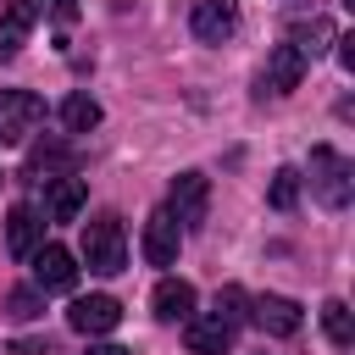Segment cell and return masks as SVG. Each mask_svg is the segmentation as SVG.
I'll return each mask as SVG.
<instances>
[{
	"label": "cell",
	"instance_id": "obj_1",
	"mask_svg": "<svg viewBox=\"0 0 355 355\" xmlns=\"http://www.w3.org/2000/svg\"><path fill=\"white\" fill-rule=\"evenodd\" d=\"M311 189H316V200H322L327 211H344L349 194H355V166H349L333 144H316V150H311Z\"/></svg>",
	"mask_w": 355,
	"mask_h": 355
},
{
	"label": "cell",
	"instance_id": "obj_2",
	"mask_svg": "<svg viewBox=\"0 0 355 355\" xmlns=\"http://www.w3.org/2000/svg\"><path fill=\"white\" fill-rule=\"evenodd\" d=\"M83 261H89V272H100V277H116V272L128 266V239H122V222H116V216L83 222Z\"/></svg>",
	"mask_w": 355,
	"mask_h": 355
},
{
	"label": "cell",
	"instance_id": "obj_21",
	"mask_svg": "<svg viewBox=\"0 0 355 355\" xmlns=\"http://www.w3.org/2000/svg\"><path fill=\"white\" fill-rule=\"evenodd\" d=\"M67 161H72V155H67L61 144H50V150H33V155H28V172H55V166H67Z\"/></svg>",
	"mask_w": 355,
	"mask_h": 355
},
{
	"label": "cell",
	"instance_id": "obj_20",
	"mask_svg": "<svg viewBox=\"0 0 355 355\" xmlns=\"http://www.w3.org/2000/svg\"><path fill=\"white\" fill-rule=\"evenodd\" d=\"M244 305H250V294H244V288H222V294H216V316H222L227 327H239V322H244Z\"/></svg>",
	"mask_w": 355,
	"mask_h": 355
},
{
	"label": "cell",
	"instance_id": "obj_18",
	"mask_svg": "<svg viewBox=\"0 0 355 355\" xmlns=\"http://www.w3.org/2000/svg\"><path fill=\"white\" fill-rule=\"evenodd\" d=\"M266 200H272L277 211H294V200H300V172H294V166H277V172H272V189H266Z\"/></svg>",
	"mask_w": 355,
	"mask_h": 355
},
{
	"label": "cell",
	"instance_id": "obj_16",
	"mask_svg": "<svg viewBox=\"0 0 355 355\" xmlns=\"http://www.w3.org/2000/svg\"><path fill=\"white\" fill-rule=\"evenodd\" d=\"M322 327H327V338H333L338 349H349V344H355V316H349V305H344V300H327V305H322Z\"/></svg>",
	"mask_w": 355,
	"mask_h": 355
},
{
	"label": "cell",
	"instance_id": "obj_23",
	"mask_svg": "<svg viewBox=\"0 0 355 355\" xmlns=\"http://www.w3.org/2000/svg\"><path fill=\"white\" fill-rule=\"evenodd\" d=\"M17 50H22V28H11V22H6V28H0V61H11Z\"/></svg>",
	"mask_w": 355,
	"mask_h": 355
},
{
	"label": "cell",
	"instance_id": "obj_14",
	"mask_svg": "<svg viewBox=\"0 0 355 355\" xmlns=\"http://www.w3.org/2000/svg\"><path fill=\"white\" fill-rule=\"evenodd\" d=\"M189 355H227L233 349V327L222 316H189Z\"/></svg>",
	"mask_w": 355,
	"mask_h": 355
},
{
	"label": "cell",
	"instance_id": "obj_24",
	"mask_svg": "<svg viewBox=\"0 0 355 355\" xmlns=\"http://www.w3.org/2000/svg\"><path fill=\"white\" fill-rule=\"evenodd\" d=\"M11 355H55V344H50V338H17Z\"/></svg>",
	"mask_w": 355,
	"mask_h": 355
},
{
	"label": "cell",
	"instance_id": "obj_8",
	"mask_svg": "<svg viewBox=\"0 0 355 355\" xmlns=\"http://www.w3.org/2000/svg\"><path fill=\"white\" fill-rule=\"evenodd\" d=\"M300 78H305V55L294 44H277L261 67V94H288V89H300Z\"/></svg>",
	"mask_w": 355,
	"mask_h": 355
},
{
	"label": "cell",
	"instance_id": "obj_3",
	"mask_svg": "<svg viewBox=\"0 0 355 355\" xmlns=\"http://www.w3.org/2000/svg\"><path fill=\"white\" fill-rule=\"evenodd\" d=\"M44 122V100L33 89H0V144H22Z\"/></svg>",
	"mask_w": 355,
	"mask_h": 355
},
{
	"label": "cell",
	"instance_id": "obj_5",
	"mask_svg": "<svg viewBox=\"0 0 355 355\" xmlns=\"http://www.w3.org/2000/svg\"><path fill=\"white\" fill-rule=\"evenodd\" d=\"M28 261H33V283L50 288V294H67V288L78 283V261H72L67 244H39Z\"/></svg>",
	"mask_w": 355,
	"mask_h": 355
},
{
	"label": "cell",
	"instance_id": "obj_13",
	"mask_svg": "<svg viewBox=\"0 0 355 355\" xmlns=\"http://www.w3.org/2000/svg\"><path fill=\"white\" fill-rule=\"evenodd\" d=\"M150 305H155L161 322H189V316H194V283H183V277H161L155 294H150Z\"/></svg>",
	"mask_w": 355,
	"mask_h": 355
},
{
	"label": "cell",
	"instance_id": "obj_4",
	"mask_svg": "<svg viewBox=\"0 0 355 355\" xmlns=\"http://www.w3.org/2000/svg\"><path fill=\"white\" fill-rule=\"evenodd\" d=\"M205 205H211V178L205 172H178L172 178V205H166L178 216V227H200Z\"/></svg>",
	"mask_w": 355,
	"mask_h": 355
},
{
	"label": "cell",
	"instance_id": "obj_11",
	"mask_svg": "<svg viewBox=\"0 0 355 355\" xmlns=\"http://www.w3.org/2000/svg\"><path fill=\"white\" fill-rule=\"evenodd\" d=\"M144 261L150 266H172L178 261V216L172 211H155L144 222Z\"/></svg>",
	"mask_w": 355,
	"mask_h": 355
},
{
	"label": "cell",
	"instance_id": "obj_22",
	"mask_svg": "<svg viewBox=\"0 0 355 355\" xmlns=\"http://www.w3.org/2000/svg\"><path fill=\"white\" fill-rule=\"evenodd\" d=\"M6 22H11V28H22V33H28V28H33V22H39V0H11V11H6Z\"/></svg>",
	"mask_w": 355,
	"mask_h": 355
},
{
	"label": "cell",
	"instance_id": "obj_19",
	"mask_svg": "<svg viewBox=\"0 0 355 355\" xmlns=\"http://www.w3.org/2000/svg\"><path fill=\"white\" fill-rule=\"evenodd\" d=\"M39 311H44V294H39V288H11V294H6V316H11V322H33Z\"/></svg>",
	"mask_w": 355,
	"mask_h": 355
},
{
	"label": "cell",
	"instance_id": "obj_10",
	"mask_svg": "<svg viewBox=\"0 0 355 355\" xmlns=\"http://www.w3.org/2000/svg\"><path fill=\"white\" fill-rule=\"evenodd\" d=\"M250 311H255V327H261V333H272V338L300 333V305H294L288 294H261Z\"/></svg>",
	"mask_w": 355,
	"mask_h": 355
},
{
	"label": "cell",
	"instance_id": "obj_9",
	"mask_svg": "<svg viewBox=\"0 0 355 355\" xmlns=\"http://www.w3.org/2000/svg\"><path fill=\"white\" fill-rule=\"evenodd\" d=\"M6 244H11L17 261H28V255L44 244V216H39L33 205H11V216H6Z\"/></svg>",
	"mask_w": 355,
	"mask_h": 355
},
{
	"label": "cell",
	"instance_id": "obj_7",
	"mask_svg": "<svg viewBox=\"0 0 355 355\" xmlns=\"http://www.w3.org/2000/svg\"><path fill=\"white\" fill-rule=\"evenodd\" d=\"M67 322H72L78 333L100 338V333H111V327L122 322V305H116L111 294H83V300H72V305H67Z\"/></svg>",
	"mask_w": 355,
	"mask_h": 355
},
{
	"label": "cell",
	"instance_id": "obj_25",
	"mask_svg": "<svg viewBox=\"0 0 355 355\" xmlns=\"http://www.w3.org/2000/svg\"><path fill=\"white\" fill-rule=\"evenodd\" d=\"M89 355H128L122 344H89Z\"/></svg>",
	"mask_w": 355,
	"mask_h": 355
},
{
	"label": "cell",
	"instance_id": "obj_17",
	"mask_svg": "<svg viewBox=\"0 0 355 355\" xmlns=\"http://www.w3.org/2000/svg\"><path fill=\"white\" fill-rule=\"evenodd\" d=\"M61 122H67V133H89V128L100 122V105H94L89 94H67V100H61Z\"/></svg>",
	"mask_w": 355,
	"mask_h": 355
},
{
	"label": "cell",
	"instance_id": "obj_12",
	"mask_svg": "<svg viewBox=\"0 0 355 355\" xmlns=\"http://www.w3.org/2000/svg\"><path fill=\"white\" fill-rule=\"evenodd\" d=\"M333 39H338V28H333V17H322V11H316V17H294V22H288V44H294L305 61H311V55H322Z\"/></svg>",
	"mask_w": 355,
	"mask_h": 355
},
{
	"label": "cell",
	"instance_id": "obj_6",
	"mask_svg": "<svg viewBox=\"0 0 355 355\" xmlns=\"http://www.w3.org/2000/svg\"><path fill=\"white\" fill-rule=\"evenodd\" d=\"M189 28H194V39H205V44L233 39V28H239V0H194V6H189Z\"/></svg>",
	"mask_w": 355,
	"mask_h": 355
},
{
	"label": "cell",
	"instance_id": "obj_15",
	"mask_svg": "<svg viewBox=\"0 0 355 355\" xmlns=\"http://www.w3.org/2000/svg\"><path fill=\"white\" fill-rule=\"evenodd\" d=\"M78 211H83V178L61 172V178L50 183V216H55V222H72Z\"/></svg>",
	"mask_w": 355,
	"mask_h": 355
}]
</instances>
